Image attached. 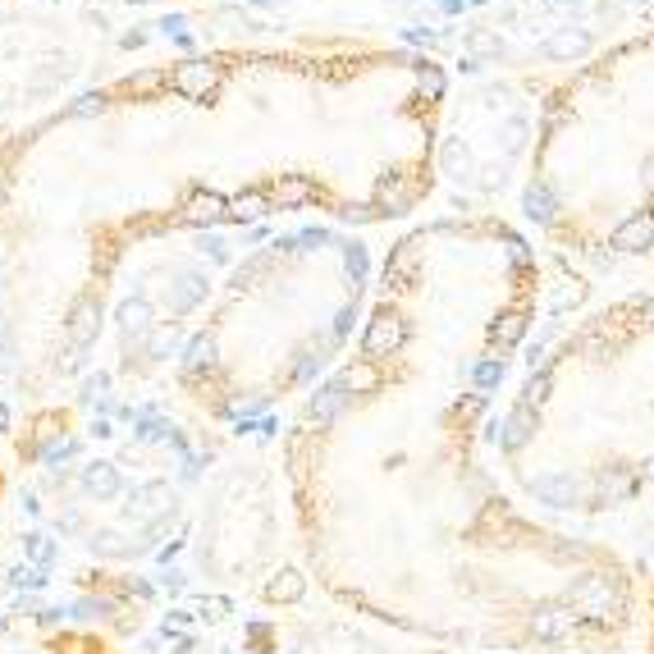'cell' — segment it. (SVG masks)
<instances>
[{
    "instance_id": "4",
    "label": "cell",
    "mask_w": 654,
    "mask_h": 654,
    "mask_svg": "<svg viewBox=\"0 0 654 654\" xmlns=\"http://www.w3.org/2000/svg\"><path fill=\"white\" fill-rule=\"evenodd\" d=\"M380 266L344 225H293L225 275L174 362L202 417L252 426L302 403L353 353Z\"/></svg>"
},
{
    "instance_id": "7",
    "label": "cell",
    "mask_w": 654,
    "mask_h": 654,
    "mask_svg": "<svg viewBox=\"0 0 654 654\" xmlns=\"http://www.w3.org/2000/svg\"><path fill=\"white\" fill-rule=\"evenodd\" d=\"M0 5H5V0H0Z\"/></svg>"
},
{
    "instance_id": "2",
    "label": "cell",
    "mask_w": 654,
    "mask_h": 654,
    "mask_svg": "<svg viewBox=\"0 0 654 654\" xmlns=\"http://www.w3.org/2000/svg\"><path fill=\"white\" fill-rule=\"evenodd\" d=\"M449 69L376 37L215 46L83 87L0 138V362L83 371L119 275L174 234L376 229L440 188Z\"/></svg>"
},
{
    "instance_id": "3",
    "label": "cell",
    "mask_w": 654,
    "mask_h": 654,
    "mask_svg": "<svg viewBox=\"0 0 654 654\" xmlns=\"http://www.w3.org/2000/svg\"><path fill=\"white\" fill-rule=\"evenodd\" d=\"M494 462L558 526L627 513L654 490V293L581 311L494 412Z\"/></svg>"
},
{
    "instance_id": "5",
    "label": "cell",
    "mask_w": 654,
    "mask_h": 654,
    "mask_svg": "<svg viewBox=\"0 0 654 654\" xmlns=\"http://www.w3.org/2000/svg\"><path fill=\"white\" fill-rule=\"evenodd\" d=\"M517 206L572 257L654 252V28L600 46L545 92Z\"/></svg>"
},
{
    "instance_id": "1",
    "label": "cell",
    "mask_w": 654,
    "mask_h": 654,
    "mask_svg": "<svg viewBox=\"0 0 654 654\" xmlns=\"http://www.w3.org/2000/svg\"><path fill=\"white\" fill-rule=\"evenodd\" d=\"M540 298L536 243L504 215H435L385 252L353 353L279 444L302 563L348 613L485 654H622L641 636L627 554L526 508L494 462Z\"/></svg>"
},
{
    "instance_id": "6",
    "label": "cell",
    "mask_w": 654,
    "mask_h": 654,
    "mask_svg": "<svg viewBox=\"0 0 654 654\" xmlns=\"http://www.w3.org/2000/svg\"><path fill=\"white\" fill-rule=\"evenodd\" d=\"M101 5H124V10H161V5H188V0H101Z\"/></svg>"
}]
</instances>
